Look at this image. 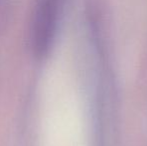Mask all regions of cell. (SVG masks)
Instances as JSON below:
<instances>
[{
  "instance_id": "1",
  "label": "cell",
  "mask_w": 147,
  "mask_h": 146,
  "mask_svg": "<svg viewBox=\"0 0 147 146\" xmlns=\"http://www.w3.org/2000/svg\"><path fill=\"white\" fill-rule=\"evenodd\" d=\"M63 0H36L32 17V43L37 56L51 48L58 26Z\"/></svg>"
}]
</instances>
